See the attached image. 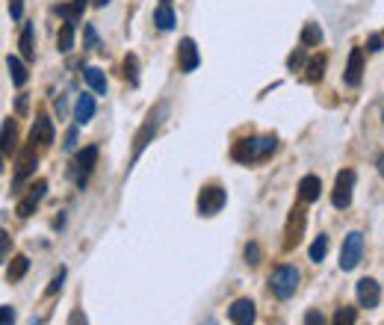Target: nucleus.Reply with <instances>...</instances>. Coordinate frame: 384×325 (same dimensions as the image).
<instances>
[{
	"instance_id": "obj_32",
	"label": "nucleus",
	"mask_w": 384,
	"mask_h": 325,
	"mask_svg": "<svg viewBox=\"0 0 384 325\" xmlns=\"http://www.w3.org/2000/svg\"><path fill=\"white\" fill-rule=\"evenodd\" d=\"M62 281H65V269H59V272L54 275V281H51V284H47V290H45V292H47V296H54V292H57V290H62Z\"/></svg>"
},
{
	"instance_id": "obj_10",
	"label": "nucleus",
	"mask_w": 384,
	"mask_h": 325,
	"mask_svg": "<svg viewBox=\"0 0 384 325\" xmlns=\"http://www.w3.org/2000/svg\"><path fill=\"white\" fill-rule=\"evenodd\" d=\"M358 302H361V307H366V311L381 302V287H378L376 278H361L358 281Z\"/></svg>"
},
{
	"instance_id": "obj_2",
	"label": "nucleus",
	"mask_w": 384,
	"mask_h": 325,
	"mask_svg": "<svg viewBox=\"0 0 384 325\" xmlns=\"http://www.w3.org/2000/svg\"><path fill=\"white\" fill-rule=\"evenodd\" d=\"M269 287L278 299H290L298 290V269L296 266H278L269 278Z\"/></svg>"
},
{
	"instance_id": "obj_43",
	"label": "nucleus",
	"mask_w": 384,
	"mask_h": 325,
	"mask_svg": "<svg viewBox=\"0 0 384 325\" xmlns=\"http://www.w3.org/2000/svg\"><path fill=\"white\" fill-rule=\"evenodd\" d=\"M378 172L384 175V154H381V160H378Z\"/></svg>"
},
{
	"instance_id": "obj_6",
	"label": "nucleus",
	"mask_w": 384,
	"mask_h": 325,
	"mask_svg": "<svg viewBox=\"0 0 384 325\" xmlns=\"http://www.w3.org/2000/svg\"><path fill=\"white\" fill-rule=\"evenodd\" d=\"M198 62H202V54H198L195 42H192V39H180V45H178V65H180V71H183V74L195 71Z\"/></svg>"
},
{
	"instance_id": "obj_14",
	"label": "nucleus",
	"mask_w": 384,
	"mask_h": 325,
	"mask_svg": "<svg viewBox=\"0 0 384 325\" xmlns=\"http://www.w3.org/2000/svg\"><path fill=\"white\" fill-rule=\"evenodd\" d=\"M92 116H95V98H92V95H80L77 104H74V119H77V124H89Z\"/></svg>"
},
{
	"instance_id": "obj_26",
	"label": "nucleus",
	"mask_w": 384,
	"mask_h": 325,
	"mask_svg": "<svg viewBox=\"0 0 384 325\" xmlns=\"http://www.w3.org/2000/svg\"><path fill=\"white\" fill-rule=\"evenodd\" d=\"M355 319H358V311L355 307H349V305H343L337 314H334V325H355Z\"/></svg>"
},
{
	"instance_id": "obj_18",
	"label": "nucleus",
	"mask_w": 384,
	"mask_h": 325,
	"mask_svg": "<svg viewBox=\"0 0 384 325\" xmlns=\"http://www.w3.org/2000/svg\"><path fill=\"white\" fill-rule=\"evenodd\" d=\"M6 69H9V77H12L15 86H24L27 83V69H24V62L18 57H6Z\"/></svg>"
},
{
	"instance_id": "obj_25",
	"label": "nucleus",
	"mask_w": 384,
	"mask_h": 325,
	"mask_svg": "<svg viewBox=\"0 0 384 325\" xmlns=\"http://www.w3.org/2000/svg\"><path fill=\"white\" fill-rule=\"evenodd\" d=\"M325 252H328V237L320 234L313 240V246H310V260H313V264H320V260L325 257Z\"/></svg>"
},
{
	"instance_id": "obj_16",
	"label": "nucleus",
	"mask_w": 384,
	"mask_h": 325,
	"mask_svg": "<svg viewBox=\"0 0 384 325\" xmlns=\"http://www.w3.org/2000/svg\"><path fill=\"white\" fill-rule=\"evenodd\" d=\"M157 124H160V116H157V112H151V116H148V122H145V127L136 134V157L142 154V148H145V145L151 142V136L157 134Z\"/></svg>"
},
{
	"instance_id": "obj_40",
	"label": "nucleus",
	"mask_w": 384,
	"mask_h": 325,
	"mask_svg": "<svg viewBox=\"0 0 384 325\" xmlns=\"http://www.w3.org/2000/svg\"><path fill=\"white\" fill-rule=\"evenodd\" d=\"M0 246H4V257L9 254V237L6 234H0Z\"/></svg>"
},
{
	"instance_id": "obj_33",
	"label": "nucleus",
	"mask_w": 384,
	"mask_h": 325,
	"mask_svg": "<svg viewBox=\"0 0 384 325\" xmlns=\"http://www.w3.org/2000/svg\"><path fill=\"white\" fill-rule=\"evenodd\" d=\"M305 325H325V317L320 311H308L305 314Z\"/></svg>"
},
{
	"instance_id": "obj_37",
	"label": "nucleus",
	"mask_w": 384,
	"mask_h": 325,
	"mask_svg": "<svg viewBox=\"0 0 384 325\" xmlns=\"http://www.w3.org/2000/svg\"><path fill=\"white\" fill-rule=\"evenodd\" d=\"M86 42H89V47H98V32H95V27H86Z\"/></svg>"
},
{
	"instance_id": "obj_44",
	"label": "nucleus",
	"mask_w": 384,
	"mask_h": 325,
	"mask_svg": "<svg viewBox=\"0 0 384 325\" xmlns=\"http://www.w3.org/2000/svg\"><path fill=\"white\" fill-rule=\"evenodd\" d=\"M163 4H172V0H163Z\"/></svg>"
},
{
	"instance_id": "obj_27",
	"label": "nucleus",
	"mask_w": 384,
	"mask_h": 325,
	"mask_svg": "<svg viewBox=\"0 0 384 325\" xmlns=\"http://www.w3.org/2000/svg\"><path fill=\"white\" fill-rule=\"evenodd\" d=\"M15 148V122L4 119V154H9Z\"/></svg>"
},
{
	"instance_id": "obj_17",
	"label": "nucleus",
	"mask_w": 384,
	"mask_h": 325,
	"mask_svg": "<svg viewBox=\"0 0 384 325\" xmlns=\"http://www.w3.org/2000/svg\"><path fill=\"white\" fill-rule=\"evenodd\" d=\"M83 77H86V83L98 92V95H107V77L101 69H95V65H89V69H83Z\"/></svg>"
},
{
	"instance_id": "obj_23",
	"label": "nucleus",
	"mask_w": 384,
	"mask_h": 325,
	"mask_svg": "<svg viewBox=\"0 0 384 325\" xmlns=\"http://www.w3.org/2000/svg\"><path fill=\"white\" fill-rule=\"evenodd\" d=\"M57 47H59L62 54H69L71 47H74V24H62L59 36H57Z\"/></svg>"
},
{
	"instance_id": "obj_30",
	"label": "nucleus",
	"mask_w": 384,
	"mask_h": 325,
	"mask_svg": "<svg viewBox=\"0 0 384 325\" xmlns=\"http://www.w3.org/2000/svg\"><path fill=\"white\" fill-rule=\"evenodd\" d=\"M57 15H62L65 18V24H77V18H80V9L77 6H57Z\"/></svg>"
},
{
	"instance_id": "obj_41",
	"label": "nucleus",
	"mask_w": 384,
	"mask_h": 325,
	"mask_svg": "<svg viewBox=\"0 0 384 325\" xmlns=\"http://www.w3.org/2000/svg\"><path fill=\"white\" fill-rule=\"evenodd\" d=\"M86 4H89V0H74V6L83 12V9H86Z\"/></svg>"
},
{
	"instance_id": "obj_1",
	"label": "nucleus",
	"mask_w": 384,
	"mask_h": 325,
	"mask_svg": "<svg viewBox=\"0 0 384 325\" xmlns=\"http://www.w3.org/2000/svg\"><path fill=\"white\" fill-rule=\"evenodd\" d=\"M275 148H278V139L275 136H255V139H240L237 145H233L231 157L237 160V162H255V160L269 157Z\"/></svg>"
},
{
	"instance_id": "obj_34",
	"label": "nucleus",
	"mask_w": 384,
	"mask_h": 325,
	"mask_svg": "<svg viewBox=\"0 0 384 325\" xmlns=\"http://www.w3.org/2000/svg\"><path fill=\"white\" fill-rule=\"evenodd\" d=\"M21 12H24V6H21V0H9V15H12V18H15V21H18V18H21Z\"/></svg>"
},
{
	"instance_id": "obj_5",
	"label": "nucleus",
	"mask_w": 384,
	"mask_h": 325,
	"mask_svg": "<svg viewBox=\"0 0 384 325\" xmlns=\"http://www.w3.org/2000/svg\"><path fill=\"white\" fill-rule=\"evenodd\" d=\"M352 189H355V172L352 169H343L337 175V184H334V192H331V204L337 210H346L352 204Z\"/></svg>"
},
{
	"instance_id": "obj_11",
	"label": "nucleus",
	"mask_w": 384,
	"mask_h": 325,
	"mask_svg": "<svg viewBox=\"0 0 384 325\" xmlns=\"http://www.w3.org/2000/svg\"><path fill=\"white\" fill-rule=\"evenodd\" d=\"M361 77H363V51H361V47H352L343 80H346V86H358V83H361Z\"/></svg>"
},
{
	"instance_id": "obj_38",
	"label": "nucleus",
	"mask_w": 384,
	"mask_h": 325,
	"mask_svg": "<svg viewBox=\"0 0 384 325\" xmlns=\"http://www.w3.org/2000/svg\"><path fill=\"white\" fill-rule=\"evenodd\" d=\"M370 51H373V54L381 51V36H370Z\"/></svg>"
},
{
	"instance_id": "obj_12",
	"label": "nucleus",
	"mask_w": 384,
	"mask_h": 325,
	"mask_svg": "<svg viewBox=\"0 0 384 325\" xmlns=\"http://www.w3.org/2000/svg\"><path fill=\"white\" fill-rule=\"evenodd\" d=\"M30 142L51 145L54 142V122L47 116H36V124H33V130H30Z\"/></svg>"
},
{
	"instance_id": "obj_13",
	"label": "nucleus",
	"mask_w": 384,
	"mask_h": 325,
	"mask_svg": "<svg viewBox=\"0 0 384 325\" xmlns=\"http://www.w3.org/2000/svg\"><path fill=\"white\" fill-rule=\"evenodd\" d=\"M322 192V181L316 175H305L302 181H298V199L302 201H316Z\"/></svg>"
},
{
	"instance_id": "obj_35",
	"label": "nucleus",
	"mask_w": 384,
	"mask_h": 325,
	"mask_svg": "<svg viewBox=\"0 0 384 325\" xmlns=\"http://www.w3.org/2000/svg\"><path fill=\"white\" fill-rule=\"evenodd\" d=\"M12 319H15L12 307H9V305H4V307H0V322H4V325H12Z\"/></svg>"
},
{
	"instance_id": "obj_8",
	"label": "nucleus",
	"mask_w": 384,
	"mask_h": 325,
	"mask_svg": "<svg viewBox=\"0 0 384 325\" xmlns=\"http://www.w3.org/2000/svg\"><path fill=\"white\" fill-rule=\"evenodd\" d=\"M228 317H231L233 325H255V317H257L255 302L252 299H237L228 307Z\"/></svg>"
},
{
	"instance_id": "obj_3",
	"label": "nucleus",
	"mask_w": 384,
	"mask_h": 325,
	"mask_svg": "<svg viewBox=\"0 0 384 325\" xmlns=\"http://www.w3.org/2000/svg\"><path fill=\"white\" fill-rule=\"evenodd\" d=\"M228 201V192L219 184H207L202 192H198V213L202 216H216Z\"/></svg>"
},
{
	"instance_id": "obj_39",
	"label": "nucleus",
	"mask_w": 384,
	"mask_h": 325,
	"mask_svg": "<svg viewBox=\"0 0 384 325\" xmlns=\"http://www.w3.org/2000/svg\"><path fill=\"white\" fill-rule=\"evenodd\" d=\"M74 142H77V134H74V130H71V134H69V136H65V148H74Z\"/></svg>"
},
{
	"instance_id": "obj_31",
	"label": "nucleus",
	"mask_w": 384,
	"mask_h": 325,
	"mask_svg": "<svg viewBox=\"0 0 384 325\" xmlns=\"http://www.w3.org/2000/svg\"><path fill=\"white\" fill-rule=\"evenodd\" d=\"M245 264H260V246H257V242H248V246H245Z\"/></svg>"
},
{
	"instance_id": "obj_15",
	"label": "nucleus",
	"mask_w": 384,
	"mask_h": 325,
	"mask_svg": "<svg viewBox=\"0 0 384 325\" xmlns=\"http://www.w3.org/2000/svg\"><path fill=\"white\" fill-rule=\"evenodd\" d=\"M33 151H36V142H33L30 148L24 151V157H21V162H18V172H15V177H12L15 187H18L27 175H33V169H36V154H33Z\"/></svg>"
},
{
	"instance_id": "obj_22",
	"label": "nucleus",
	"mask_w": 384,
	"mask_h": 325,
	"mask_svg": "<svg viewBox=\"0 0 384 325\" xmlns=\"http://www.w3.org/2000/svg\"><path fill=\"white\" fill-rule=\"evenodd\" d=\"M154 24H157L160 30H172V27H175V12H172L169 4H163V6L154 12Z\"/></svg>"
},
{
	"instance_id": "obj_24",
	"label": "nucleus",
	"mask_w": 384,
	"mask_h": 325,
	"mask_svg": "<svg viewBox=\"0 0 384 325\" xmlns=\"http://www.w3.org/2000/svg\"><path fill=\"white\" fill-rule=\"evenodd\" d=\"M124 77L130 80L133 86L139 83V59L133 57V54H127V57H124Z\"/></svg>"
},
{
	"instance_id": "obj_19",
	"label": "nucleus",
	"mask_w": 384,
	"mask_h": 325,
	"mask_svg": "<svg viewBox=\"0 0 384 325\" xmlns=\"http://www.w3.org/2000/svg\"><path fill=\"white\" fill-rule=\"evenodd\" d=\"M27 269H30V260H27L24 254H18V257H15L12 264H9V269H6V278H9V281H21L24 275H27Z\"/></svg>"
},
{
	"instance_id": "obj_7",
	"label": "nucleus",
	"mask_w": 384,
	"mask_h": 325,
	"mask_svg": "<svg viewBox=\"0 0 384 325\" xmlns=\"http://www.w3.org/2000/svg\"><path fill=\"white\" fill-rule=\"evenodd\" d=\"M45 192H47V184L45 181H36L30 187V192L24 195V199L18 201V210H15V213H18L21 219H27V216H33V210L39 207V201L45 199Z\"/></svg>"
},
{
	"instance_id": "obj_9",
	"label": "nucleus",
	"mask_w": 384,
	"mask_h": 325,
	"mask_svg": "<svg viewBox=\"0 0 384 325\" xmlns=\"http://www.w3.org/2000/svg\"><path fill=\"white\" fill-rule=\"evenodd\" d=\"M95 162H98V148H95V145H89V148H83V151L77 154V162H74L77 172H74V177H77V184H80V187L86 184V177L92 175Z\"/></svg>"
},
{
	"instance_id": "obj_21",
	"label": "nucleus",
	"mask_w": 384,
	"mask_h": 325,
	"mask_svg": "<svg viewBox=\"0 0 384 325\" xmlns=\"http://www.w3.org/2000/svg\"><path fill=\"white\" fill-rule=\"evenodd\" d=\"M21 57L24 59H33L36 57V45H33V24H24V30H21Z\"/></svg>"
},
{
	"instance_id": "obj_36",
	"label": "nucleus",
	"mask_w": 384,
	"mask_h": 325,
	"mask_svg": "<svg viewBox=\"0 0 384 325\" xmlns=\"http://www.w3.org/2000/svg\"><path fill=\"white\" fill-rule=\"evenodd\" d=\"M69 325H89V322H86V317H83V311H74L69 317Z\"/></svg>"
},
{
	"instance_id": "obj_20",
	"label": "nucleus",
	"mask_w": 384,
	"mask_h": 325,
	"mask_svg": "<svg viewBox=\"0 0 384 325\" xmlns=\"http://www.w3.org/2000/svg\"><path fill=\"white\" fill-rule=\"evenodd\" d=\"M302 45H305V47H320V45H322V30H320V24H305V30H302Z\"/></svg>"
},
{
	"instance_id": "obj_29",
	"label": "nucleus",
	"mask_w": 384,
	"mask_h": 325,
	"mask_svg": "<svg viewBox=\"0 0 384 325\" xmlns=\"http://www.w3.org/2000/svg\"><path fill=\"white\" fill-rule=\"evenodd\" d=\"M287 69H290V71L305 69V47H296V51L290 54V59H287Z\"/></svg>"
},
{
	"instance_id": "obj_28",
	"label": "nucleus",
	"mask_w": 384,
	"mask_h": 325,
	"mask_svg": "<svg viewBox=\"0 0 384 325\" xmlns=\"http://www.w3.org/2000/svg\"><path fill=\"white\" fill-rule=\"evenodd\" d=\"M322 69H325V59L322 57L320 59H310L308 62V80H322V74H325Z\"/></svg>"
},
{
	"instance_id": "obj_42",
	"label": "nucleus",
	"mask_w": 384,
	"mask_h": 325,
	"mask_svg": "<svg viewBox=\"0 0 384 325\" xmlns=\"http://www.w3.org/2000/svg\"><path fill=\"white\" fill-rule=\"evenodd\" d=\"M92 4H95V6H107V4H110V0H92Z\"/></svg>"
},
{
	"instance_id": "obj_4",
	"label": "nucleus",
	"mask_w": 384,
	"mask_h": 325,
	"mask_svg": "<svg viewBox=\"0 0 384 325\" xmlns=\"http://www.w3.org/2000/svg\"><path fill=\"white\" fill-rule=\"evenodd\" d=\"M361 254H363V234L361 231L346 234L343 249H340V269L343 272H352L361 264Z\"/></svg>"
}]
</instances>
